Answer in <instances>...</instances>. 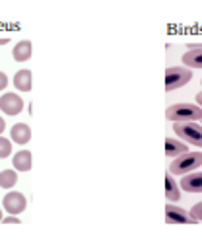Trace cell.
Masks as SVG:
<instances>
[{"instance_id":"1","label":"cell","mask_w":202,"mask_h":251,"mask_svg":"<svg viewBox=\"0 0 202 251\" xmlns=\"http://www.w3.org/2000/svg\"><path fill=\"white\" fill-rule=\"evenodd\" d=\"M165 119L173 123H187V121H199L202 119V107L195 103H175L169 105L165 111Z\"/></svg>"},{"instance_id":"2","label":"cell","mask_w":202,"mask_h":251,"mask_svg":"<svg viewBox=\"0 0 202 251\" xmlns=\"http://www.w3.org/2000/svg\"><path fill=\"white\" fill-rule=\"evenodd\" d=\"M202 166V154L201 152H185L181 156H177L171 164H169V172L183 176V174H191L197 168Z\"/></svg>"},{"instance_id":"3","label":"cell","mask_w":202,"mask_h":251,"mask_svg":"<svg viewBox=\"0 0 202 251\" xmlns=\"http://www.w3.org/2000/svg\"><path fill=\"white\" fill-rule=\"evenodd\" d=\"M193 78V70L187 66H167L165 68V90L173 92L177 88H183Z\"/></svg>"},{"instance_id":"4","label":"cell","mask_w":202,"mask_h":251,"mask_svg":"<svg viewBox=\"0 0 202 251\" xmlns=\"http://www.w3.org/2000/svg\"><path fill=\"white\" fill-rule=\"evenodd\" d=\"M175 134L189 142V144H195V146H201L202 148V126L197 125L195 121H187V123H175L173 126Z\"/></svg>"},{"instance_id":"5","label":"cell","mask_w":202,"mask_h":251,"mask_svg":"<svg viewBox=\"0 0 202 251\" xmlns=\"http://www.w3.org/2000/svg\"><path fill=\"white\" fill-rule=\"evenodd\" d=\"M165 222L167 224H197L199 220H195L187 210L175 204H165Z\"/></svg>"},{"instance_id":"6","label":"cell","mask_w":202,"mask_h":251,"mask_svg":"<svg viewBox=\"0 0 202 251\" xmlns=\"http://www.w3.org/2000/svg\"><path fill=\"white\" fill-rule=\"evenodd\" d=\"M2 204H4V208H6V212H8V214H20V212H23V210H25L27 201H25V197H23L22 193L12 191V193H8V195L4 197Z\"/></svg>"},{"instance_id":"7","label":"cell","mask_w":202,"mask_h":251,"mask_svg":"<svg viewBox=\"0 0 202 251\" xmlns=\"http://www.w3.org/2000/svg\"><path fill=\"white\" fill-rule=\"evenodd\" d=\"M0 109L6 113V115H18L22 113L23 109V100L18 96V94H4L0 96Z\"/></svg>"},{"instance_id":"8","label":"cell","mask_w":202,"mask_h":251,"mask_svg":"<svg viewBox=\"0 0 202 251\" xmlns=\"http://www.w3.org/2000/svg\"><path fill=\"white\" fill-rule=\"evenodd\" d=\"M10 138L16 144H25V142L31 140V128L25 125V123H16V125L10 128Z\"/></svg>"},{"instance_id":"9","label":"cell","mask_w":202,"mask_h":251,"mask_svg":"<svg viewBox=\"0 0 202 251\" xmlns=\"http://www.w3.org/2000/svg\"><path fill=\"white\" fill-rule=\"evenodd\" d=\"M181 189L189 193H202V172L201 174H185L181 179Z\"/></svg>"},{"instance_id":"10","label":"cell","mask_w":202,"mask_h":251,"mask_svg":"<svg viewBox=\"0 0 202 251\" xmlns=\"http://www.w3.org/2000/svg\"><path fill=\"white\" fill-rule=\"evenodd\" d=\"M12 57H14V61H18V63H25V61L31 57V41H27V39L20 41V43L12 49Z\"/></svg>"},{"instance_id":"11","label":"cell","mask_w":202,"mask_h":251,"mask_svg":"<svg viewBox=\"0 0 202 251\" xmlns=\"http://www.w3.org/2000/svg\"><path fill=\"white\" fill-rule=\"evenodd\" d=\"M189 152L187 150V142H179L175 138H165V156L167 158H177L181 154Z\"/></svg>"},{"instance_id":"12","label":"cell","mask_w":202,"mask_h":251,"mask_svg":"<svg viewBox=\"0 0 202 251\" xmlns=\"http://www.w3.org/2000/svg\"><path fill=\"white\" fill-rule=\"evenodd\" d=\"M14 86L22 92H29L31 90V70H27V68L18 70L14 76Z\"/></svg>"},{"instance_id":"13","label":"cell","mask_w":202,"mask_h":251,"mask_svg":"<svg viewBox=\"0 0 202 251\" xmlns=\"http://www.w3.org/2000/svg\"><path fill=\"white\" fill-rule=\"evenodd\" d=\"M12 162H14V168L18 172H29L31 170V152L29 150H22L12 158Z\"/></svg>"},{"instance_id":"14","label":"cell","mask_w":202,"mask_h":251,"mask_svg":"<svg viewBox=\"0 0 202 251\" xmlns=\"http://www.w3.org/2000/svg\"><path fill=\"white\" fill-rule=\"evenodd\" d=\"M165 197H167V201H171V202H175V201L181 199V191H179V185L175 183L171 172L165 174Z\"/></svg>"},{"instance_id":"15","label":"cell","mask_w":202,"mask_h":251,"mask_svg":"<svg viewBox=\"0 0 202 251\" xmlns=\"http://www.w3.org/2000/svg\"><path fill=\"white\" fill-rule=\"evenodd\" d=\"M183 64H187V68H202V49L187 51L183 55Z\"/></svg>"},{"instance_id":"16","label":"cell","mask_w":202,"mask_h":251,"mask_svg":"<svg viewBox=\"0 0 202 251\" xmlns=\"http://www.w3.org/2000/svg\"><path fill=\"white\" fill-rule=\"evenodd\" d=\"M18 183V174L14 170H4L0 172V187L2 189H12Z\"/></svg>"},{"instance_id":"17","label":"cell","mask_w":202,"mask_h":251,"mask_svg":"<svg viewBox=\"0 0 202 251\" xmlns=\"http://www.w3.org/2000/svg\"><path fill=\"white\" fill-rule=\"evenodd\" d=\"M10 154H12V142H8V138L0 136V160L8 158Z\"/></svg>"},{"instance_id":"18","label":"cell","mask_w":202,"mask_h":251,"mask_svg":"<svg viewBox=\"0 0 202 251\" xmlns=\"http://www.w3.org/2000/svg\"><path fill=\"white\" fill-rule=\"evenodd\" d=\"M191 216H193L195 220L202 222V201H201V202H197V204L193 206V210H191Z\"/></svg>"},{"instance_id":"19","label":"cell","mask_w":202,"mask_h":251,"mask_svg":"<svg viewBox=\"0 0 202 251\" xmlns=\"http://www.w3.org/2000/svg\"><path fill=\"white\" fill-rule=\"evenodd\" d=\"M2 222H4V224H20L22 220H18V218H16V214H12V216H6V218H2Z\"/></svg>"},{"instance_id":"20","label":"cell","mask_w":202,"mask_h":251,"mask_svg":"<svg viewBox=\"0 0 202 251\" xmlns=\"http://www.w3.org/2000/svg\"><path fill=\"white\" fill-rule=\"evenodd\" d=\"M6 86H8V76H6L4 72H0V92H2Z\"/></svg>"},{"instance_id":"21","label":"cell","mask_w":202,"mask_h":251,"mask_svg":"<svg viewBox=\"0 0 202 251\" xmlns=\"http://www.w3.org/2000/svg\"><path fill=\"white\" fill-rule=\"evenodd\" d=\"M197 103H199V107H202V92L197 94Z\"/></svg>"},{"instance_id":"22","label":"cell","mask_w":202,"mask_h":251,"mask_svg":"<svg viewBox=\"0 0 202 251\" xmlns=\"http://www.w3.org/2000/svg\"><path fill=\"white\" fill-rule=\"evenodd\" d=\"M4 128H6V123H4V119H2V117H0V132H2V130H4Z\"/></svg>"},{"instance_id":"23","label":"cell","mask_w":202,"mask_h":251,"mask_svg":"<svg viewBox=\"0 0 202 251\" xmlns=\"http://www.w3.org/2000/svg\"><path fill=\"white\" fill-rule=\"evenodd\" d=\"M8 43V37H0V45H6Z\"/></svg>"},{"instance_id":"24","label":"cell","mask_w":202,"mask_h":251,"mask_svg":"<svg viewBox=\"0 0 202 251\" xmlns=\"http://www.w3.org/2000/svg\"><path fill=\"white\" fill-rule=\"evenodd\" d=\"M0 222H2V210H0Z\"/></svg>"},{"instance_id":"25","label":"cell","mask_w":202,"mask_h":251,"mask_svg":"<svg viewBox=\"0 0 202 251\" xmlns=\"http://www.w3.org/2000/svg\"><path fill=\"white\" fill-rule=\"evenodd\" d=\"M201 82H202V80H201Z\"/></svg>"}]
</instances>
